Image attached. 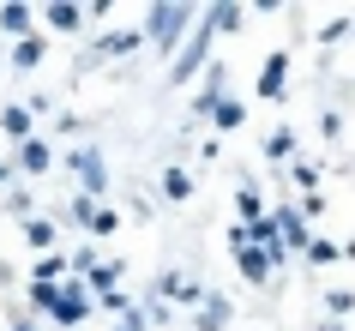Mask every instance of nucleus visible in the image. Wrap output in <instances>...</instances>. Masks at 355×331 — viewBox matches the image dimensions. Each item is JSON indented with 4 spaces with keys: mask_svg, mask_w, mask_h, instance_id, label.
<instances>
[{
    "mask_svg": "<svg viewBox=\"0 0 355 331\" xmlns=\"http://www.w3.org/2000/svg\"><path fill=\"white\" fill-rule=\"evenodd\" d=\"M193 24H199V6H187V0H163V6H150V19H145V37L157 42V49H181V37H187Z\"/></svg>",
    "mask_w": 355,
    "mask_h": 331,
    "instance_id": "f257e3e1",
    "label": "nucleus"
},
{
    "mask_svg": "<svg viewBox=\"0 0 355 331\" xmlns=\"http://www.w3.org/2000/svg\"><path fill=\"white\" fill-rule=\"evenodd\" d=\"M211 37H217V31H211V19L199 12V24L187 31V42L175 49V60H168V78H175V85H187L199 67H211Z\"/></svg>",
    "mask_w": 355,
    "mask_h": 331,
    "instance_id": "f03ea898",
    "label": "nucleus"
},
{
    "mask_svg": "<svg viewBox=\"0 0 355 331\" xmlns=\"http://www.w3.org/2000/svg\"><path fill=\"white\" fill-rule=\"evenodd\" d=\"M67 169H73L78 181H85V199H103L109 193V169H103V151H67Z\"/></svg>",
    "mask_w": 355,
    "mask_h": 331,
    "instance_id": "7ed1b4c3",
    "label": "nucleus"
},
{
    "mask_svg": "<svg viewBox=\"0 0 355 331\" xmlns=\"http://www.w3.org/2000/svg\"><path fill=\"white\" fill-rule=\"evenodd\" d=\"M271 223H277V241H283V253H307V217H301L295 205H283L277 199V211H271Z\"/></svg>",
    "mask_w": 355,
    "mask_h": 331,
    "instance_id": "20e7f679",
    "label": "nucleus"
},
{
    "mask_svg": "<svg viewBox=\"0 0 355 331\" xmlns=\"http://www.w3.org/2000/svg\"><path fill=\"white\" fill-rule=\"evenodd\" d=\"M139 42H145V31H139V24H132V31H109V37L96 42L91 55L78 60V73H85V67H96V60H114V55H132V49H139Z\"/></svg>",
    "mask_w": 355,
    "mask_h": 331,
    "instance_id": "39448f33",
    "label": "nucleus"
},
{
    "mask_svg": "<svg viewBox=\"0 0 355 331\" xmlns=\"http://www.w3.org/2000/svg\"><path fill=\"white\" fill-rule=\"evenodd\" d=\"M91 313V295H85V283H60V301L49 307V319H60V325H78Z\"/></svg>",
    "mask_w": 355,
    "mask_h": 331,
    "instance_id": "423d86ee",
    "label": "nucleus"
},
{
    "mask_svg": "<svg viewBox=\"0 0 355 331\" xmlns=\"http://www.w3.org/2000/svg\"><path fill=\"white\" fill-rule=\"evenodd\" d=\"M0 31H6V37H37V12H31L24 0H6V6H0Z\"/></svg>",
    "mask_w": 355,
    "mask_h": 331,
    "instance_id": "0eeeda50",
    "label": "nucleus"
},
{
    "mask_svg": "<svg viewBox=\"0 0 355 331\" xmlns=\"http://www.w3.org/2000/svg\"><path fill=\"white\" fill-rule=\"evenodd\" d=\"M283 85H289V55H265V67H259V96L271 103V96H283Z\"/></svg>",
    "mask_w": 355,
    "mask_h": 331,
    "instance_id": "6e6552de",
    "label": "nucleus"
},
{
    "mask_svg": "<svg viewBox=\"0 0 355 331\" xmlns=\"http://www.w3.org/2000/svg\"><path fill=\"white\" fill-rule=\"evenodd\" d=\"M31 121H37V114H31V103H6V109H0V133H6L12 145H24V139H31Z\"/></svg>",
    "mask_w": 355,
    "mask_h": 331,
    "instance_id": "1a4fd4ad",
    "label": "nucleus"
},
{
    "mask_svg": "<svg viewBox=\"0 0 355 331\" xmlns=\"http://www.w3.org/2000/svg\"><path fill=\"white\" fill-rule=\"evenodd\" d=\"M157 295H163V301H181V307H199V301H205V289H199V283H187V277H175V271H163Z\"/></svg>",
    "mask_w": 355,
    "mask_h": 331,
    "instance_id": "9d476101",
    "label": "nucleus"
},
{
    "mask_svg": "<svg viewBox=\"0 0 355 331\" xmlns=\"http://www.w3.org/2000/svg\"><path fill=\"white\" fill-rule=\"evenodd\" d=\"M49 163H55V151H49V139H37V133H31V139L19 145V169H24V175H42Z\"/></svg>",
    "mask_w": 355,
    "mask_h": 331,
    "instance_id": "9b49d317",
    "label": "nucleus"
},
{
    "mask_svg": "<svg viewBox=\"0 0 355 331\" xmlns=\"http://www.w3.org/2000/svg\"><path fill=\"white\" fill-rule=\"evenodd\" d=\"M217 103H223V60L205 67V91H199V103H193V114H211Z\"/></svg>",
    "mask_w": 355,
    "mask_h": 331,
    "instance_id": "f8f14e48",
    "label": "nucleus"
},
{
    "mask_svg": "<svg viewBox=\"0 0 355 331\" xmlns=\"http://www.w3.org/2000/svg\"><path fill=\"white\" fill-rule=\"evenodd\" d=\"M42 19H49V31H78V24H85V6H78V0H55Z\"/></svg>",
    "mask_w": 355,
    "mask_h": 331,
    "instance_id": "ddd939ff",
    "label": "nucleus"
},
{
    "mask_svg": "<svg viewBox=\"0 0 355 331\" xmlns=\"http://www.w3.org/2000/svg\"><path fill=\"white\" fill-rule=\"evenodd\" d=\"M42 55H49V42H42V37H19V49H12V67H19V73H37Z\"/></svg>",
    "mask_w": 355,
    "mask_h": 331,
    "instance_id": "4468645a",
    "label": "nucleus"
},
{
    "mask_svg": "<svg viewBox=\"0 0 355 331\" xmlns=\"http://www.w3.org/2000/svg\"><path fill=\"white\" fill-rule=\"evenodd\" d=\"M235 265H241L247 283H271V259H265L259 247H241V253H235Z\"/></svg>",
    "mask_w": 355,
    "mask_h": 331,
    "instance_id": "2eb2a0df",
    "label": "nucleus"
},
{
    "mask_svg": "<svg viewBox=\"0 0 355 331\" xmlns=\"http://www.w3.org/2000/svg\"><path fill=\"white\" fill-rule=\"evenodd\" d=\"M229 313H235V307H229L223 295H205V301H199V331H223Z\"/></svg>",
    "mask_w": 355,
    "mask_h": 331,
    "instance_id": "dca6fc26",
    "label": "nucleus"
},
{
    "mask_svg": "<svg viewBox=\"0 0 355 331\" xmlns=\"http://www.w3.org/2000/svg\"><path fill=\"white\" fill-rule=\"evenodd\" d=\"M163 199H175V205L193 199V175L187 169H163Z\"/></svg>",
    "mask_w": 355,
    "mask_h": 331,
    "instance_id": "f3484780",
    "label": "nucleus"
},
{
    "mask_svg": "<svg viewBox=\"0 0 355 331\" xmlns=\"http://www.w3.org/2000/svg\"><path fill=\"white\" fill-rule=\"evenodd\" d=\"M289 151H295V133H289V127L265 133V157H271V163H289Z\"/></svg>",
    "mask_w": 355,
    "mask_h": 331,
    "instance_id": "a211bd4d",
    "label": "nucleus"
},
{
    "mask_svg": "<svg viewBox=\"0 0 355 331\" xmlns=\"http://www.w3.org/2000/svg\"><path fill=\"white\" fill-rule=\"evenodd\" d=\"M235 211H241V223H259L265 217V193L259 187H241V193H235Z\"/></svg>",
    "mask_w": 355,
    "mask_h": 331,
    "instance_id": "6ab92c4d",
    "label": "nucleus"
},
{
    "mask_svg": "<svg viewBox=\"0 0 355 331\" xmlns=\"http://www.w3.org/2000/svg\"><path fill=\"white\" fill-rule=\"evenodd\" d=\"M24 241H31V247H55V223L49 217H24Z\"/></svg>",
    "mask_w": 355,
    "mask_h": 331,
    "instance_id": "aec40b11",
    "label": "nucleus"
},
{
    "mask_svg": "<svg viewBox=\"0 0 355 331\" xmlns=\"http://www.w3.org/2000/svg\"><path fill=\"white\" fill-rule=\"evenodd\" d=\"M211 121H217L223 133H235V127L247 121V103H217V109H211Z\"/></svg>",
    "mask_w": 355,
    "mask_h": 331,
    "instance_id": "412c9836",
    "label": "nucleus"
},
{
    "mask_svg": "<svg viewBox=\"0 0 355 331\" xmlns=\"http://www.w3.org/2000/svg\"><path fill=\"white\" fill-rule=\"evenodd\" d=\"M331 259H343V247H337V241H325V235L307 241V265H331Z\"/></svg>",
    "mask_w": 355,
    "mask_h": 331,
    "instance_id": "4be33fe9",
    "label": "nucleus"
},
{
    "mask_svg": "<svg viewBox=\"0 0 355 331\" xmlns=\"http://www.w3.org/2000/svg\"><path fill=\"white\" fill-rule=\"evenodd\" d=\"M91 289L96 295H114V289H121V265H91Z\"/></svg>",
    "mask_w": 355,
    "mask_h": 331,
    "instance_id": "5701e85b",
    "label": "nucleus"
},
{
    "mask_svg": "<svg viewBox=\"0 0 355 331\" xmlns=\"http://www.w3.org/2000/svg\"><path fill=\"white\" fill-rule=\"evenodd\" d=\"M205 19H211V31H241V19H247V12H241V6H211Z\"/></svg>",
    "mask_w": 355,
    "mask_h": 331,
    "instance_id": "b1692460",
    "label": "nucleus"
},
{
    "mask_svg": "<svg viewBox=\"0 0 355 331\" xmlns=\"http://www.w3.org/2000/svg\"><path fill=\"white\" fill-rule=\"evenodd\" d=\"M60 271H67V259H60V253H42V259H37V277H31V283H55Z\"/></svg>",
    "mask_w": 355,
    "mask_h": 331,
    "instance_id": "393cba45",
    "label": "nucleus"
},
{
    "mask_svg": "<svg viewBox=\"0 0 355 331\" xmlns=\"http://www.w3.org/2000/svg\"><path fill=\"white\" fill-rule=\"evenodd\" d=\"M55 301H60V283H31V307L37 313H49Z\"/></svg>",
    "mask_w": 355,
    "mask_h": 331,
    "instance_id": "a878e982",
    "label": "nucleus"
},
{
    "mask_svg": "<svg viewBox=\"0 0 355 331\" xmlns=\"http://www.w3.org/2000/svg\"><path fill=\"white\" fill-rule=\"evenodd\" d=\"M114 229H121V217H114V211H103V205H96V217H91V235H114Z\"/></svg>",
    "mask_w": 355,
    "mask_h": 331,
    "instance_id": "bb28decb",
    "label": "nucleus"
},
{
    "mask_svg": "<svg viewBox=\"0 0 355 331\" xmlns=\"http://www.w3.org/2000/svg\"><path fill=\"white\" fill-rule=\"evenodd\" d=\"M325 307H331V313H337V319H343V313H349V307H355V289H331V295H325Z\"/></svg>",
    "mask_w": 355,
    "mask_h": 331,
    "instance_id": "cd10ccee",
    "label": "nucleus"
},
{
    "mask_svg": "<svg viewBox=\"0 0 355 331\" xmlns=\"http://www.w3.org/2000/svg\"><path fill=\"white\" fill-rule=\"evenodd\" d=\"M91 217H96V199H85V193H78V199H73V223H85V229H91Z\"/></svg>",
    "mask_w": 355,
    "mask_h": 331,
    "instance_id": "c85d7f7f",
    "label": "nucleus"
},
{
    "mask_svg": "<svg viewBox=\"0 0 355 331\" xmlns=\"http://www.w3.org/2000/svg\"><path fill=\"white\" fill-rule=\"evenodd\" d=\"M295 181H301V193H313V187H319V169L313 163H295Z\"/></svg>",
    "mask_w": 355,
    "mask_h": 331,
    "instance_id": "c756f323",
    "label": "nucleus"
},
{
    "mask_svg": "<svg viewBox=\"0 0 355 331\" xmlns=\"http://www.w3.org/2000/svg\"><path fill=\"white\" fill-rule=\"evenodd\" d=\"M12 331H31V319H19V325H12Z\"/></svg>",
    "mask_w": 355,
    "mask_h": 331,
    "instance_id": "7c9ffc66",
    "label": "nucleus"
},
{
    "mask_svg": "<svg viewBox=\"0 0 355 331\" xmlns=\"http://www.w3.org/2000/svg\"><path fill=\"white\" fill-rule=\"evenodd\" d=\"M319 331H343V325H337V319H331V325H319Z\"/></svg>",
    "mask_w": 355,
    "mask_h": 331,
    "instance_id": "2f4dec72",
    "label": "nucleus"
}]
</instances>
